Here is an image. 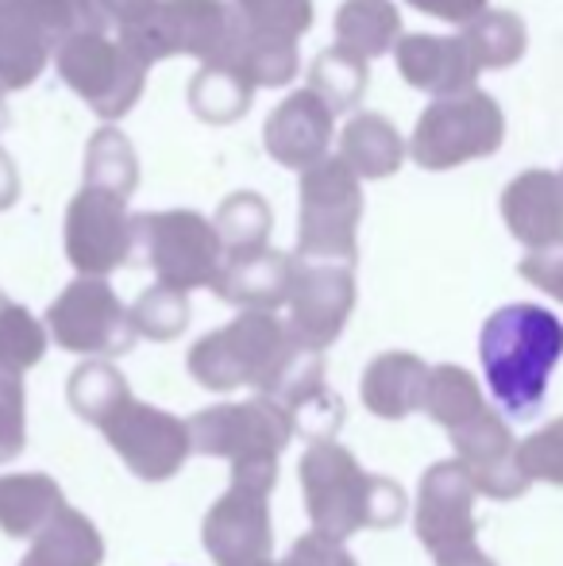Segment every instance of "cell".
Returning <instances> with one entry per match:
<instances>
[{
    "instance_id": "cell-1",
    "label": "cell",
    "mask_w": 563,
    "mask_h": 566,
    "mask_svg": "<svg viewBox=\"0 0 563 566\" xmlns=\"http://www.w3.org/2000/svg\"><path fill=\"white\" fill-rule=\"evenodd\" d=\"M479 355L494 401L510 417H533L563 358V324L541 305H505L482 324Z\"/></svg>"
},
{
    "instance_id": "cell-2",
    "label": "cell",
    "mask_w": 563,
    "mask_h": 566,
    "mask_svg": "<svg viewBox=\"0 0 563 566\" xmlns=\"http://www.w3.org/2000/svg\"><path fill=\"white\" fill-rule=\"evenodd\" d=\"M502 139V113L490 97L482 93H467V97L444 101L432 105L417 127L414 155L425 166H456L463 158L490 155Z\"/></svg>"
},
{
    "instance_id": "cell-3",
    "label": "cell",
    "mask_w": 563,
    "mask_h": 566,
    "mask_svg": "<svg viewBox=\"0 0 563 566\" xmlns=\"http://www.w3.org/2000/svg\"><path fill=\"white\" fill-rule=\"evenodd\" d=\"M475 482L463 462H440L421 482L417 532L432 555H448L475 544Z\"/></svg>"
},
{
    "instance_id": "cell-4",
    "label": "cell",
    "mask_w": 563,
    "mask_h": 566,
    "mask_svg": "<svg viewBox=\"0 0 563 566\" xmlns=\"http://www.w3.org/2000/svg\"><path fill=\"white\" fill-rule=\"evenodd\" d=\"M456 451L463 470L471 474L475 490L498 501H513L529 490V474L521 470L518 443L498 412L482 409L471 424L456 428Z\"/></svg>"
},
{
    "instance_id": "cell-5",
    "label": "cell",
    "mask_w": 563,
    "mask_h": 566,
    "mask_svg": "<svg viewBox=\"0 0 563 566\" xmlns=\"http://www.w3.org/2000/svg\"><path fill=\"white\" fill-rule=\"evenodd\" d=\"M505 224L521 243H529L533 251L552 247L563 239V181L556 174H525L518 178L502 197Z\"/></svg>"
},
{
    "instance_id": "cell-6",
    "label": "cell",
    "mask_w": 563,
    "mask_h": 566,
    "mask_svg": "<svg viewBox=\"0 0 563 566\" xmlns=\"http://www.w3.org/2000/svg\"><path fill=\"white\" fill-rule=\"evenodd\" d=\"M113 297L105 285L77 282L59 305L51 308L54 336L66 343L70 350H124V336H116L121 324H101V313H113Z\"/></svg>"
},
{
    "instance_id": "cell-7",
    "label": "cell",
    "mask_w": 563,
    "mask_h": 566,
    "mask_svg": "<svg viewBox=\"0 0 563 566\" xmlns=\"http://www.w3.org/2000/svg\"><path fill=\"white\" fill-rule=\"evenodd\" d=\"M402 70L417 90L432 93H463L479 74L463 39H406Z\"/></svg>"
},
{
    "instance_id": "cell-8",
    "label": "cell",
    "mask_w": 563,
    "mask_h": 566,
    "mask_svg": "<svg viewBox=\"0 0 563 566\" xmlns=\"http://www.w3.org/2000/svg\"><path fill=\"white\" fill-rule=\"evenodd\" d=\"M428 394V370L409 355H386L371 366L363 381V397L378 417H406L417 405H425Z\"/></svg>"
},
{
    "instance_id": "cell-9",
    "label": "cell",
    "mask_w": 563,
    "mask_h": 566,
    "mask_svg": "<svg viewBox=\"0 0 563 566\" xmlns=\"http://www.w3.org/2000/svg\"><path fill=\"white\" fill-rule=\"evenodd\" d=\"M324 135H329V119L324 108L316 105L313 93H301L267 127V143H271V155H279L282 163H309V158L321 155Z\"/></svg>"
},
{
    "instance_id": "cell-10",
    "label": "cell",
    "mask_w": 563,
    "mask_h": 566,
    "mask_svg": "<svg viewBox=\"0 0 563 566\" xmlns=\"http://www.w3.org/2000/svg\"><path fill=\"white\" fill-rule=\"evenodd\" d=\"M425 409L432 412V420H440L444 428L456 432V428L471 424L487 405H482V394L471 374L459 370V366H440V370L428 374Z\"/></svg>"
},
{
    "instance_id": "cell-11",
    "label": "cell",
    "mask_w": 563,
    "mask_h": 566,
    "mask_svg": "<svg viewBox=\"0 0 563 566\" xmlns=\"http://www.w3.org/2000/svg\"><path fill=\"white\" fill-rule=\"evenodd\" d=\"M85 212H90V247L77 254V266H90V270H105L113 266L116 259H124V220H121V205L105 193H85L82 201Z\"/></svg>"
},
{
    "instance_id": "cell-12",
    "label": "cell",
    "mask_w": 563,
    "mask_h": 566,
    "mask_svg": "<svg viewBox=\"0 0 563 566\" xmlns=\"http://www.w3.org/2000/svg\"><path fill=\"white\" fill-rule=\"evenodd\" d=\"M463 43H467V51H471L475 66H505V62L518 59L521 46H525V31H521L518 15L490 12L467 28Z\"/></svg>"
},
{
    "instance_id": "cell-13",
    "label": "cell",
    "mask_w": 563,
    "mask_h": 566,
    "mask_svg": "<svg viewBox=\"0 0 563 566\" xmlns=\"http://www.w3.org/2000/svg\"><path fill=\"white\" fill-rule=\"evenodd\" d=\"M54 536L46 539L43 547H39L31 559H54L51 566H97L101 559V544L97 536H93V528L82 521V516L66 513L62 516V524L54 521Z\"/></svg>"
},
{
    "instance_id": "cell-14",
    "label": "cell",
    "mask_w": 563,
    "mask_h": 566,
    "mask_svg": "<svg viewBox=\"0 0 563 566\" xmlns=\"http://www.w3.org/2000/svg\"><path fill=\"white\" fill-rule=\"evenodd\" d=\"M518 459H521V470L529 474V482L563 485V417L544 424L541 432H533L529 440H521Z\"/></svg>"
},
{
    "instance_id": "cell-15",
    "label": "cell",
    "mask_w": 563,
    "mask_h": 566,
    "mask_svg": "<svg viewBox=\"0 0 563 566\" xmlns=\"http://www.w3.org/2000/svg\"><path fill=\"white\" fill-rule=\"evenodd\" d=\"M521 274L533 285H541L544 293H552L556 301H563V239L529 254V259L521 262Z\"/></svg>"
},
{
    "instance_id": "cell-16",
    "label": "cell",
    "mask_w": 563,
    "mask_h": 566,
    "mask_svg": "<svg viewBox=\"0 0 563 566\" xmlns=\"http://www.w3.org/2000/svg\"><path fill=\"white\" fill-rule=\"evenodd\" d=\"M290 566H352V559L344 552H336V547H329V539L313 536L305 544H298Z\"/></svg>"
},
{
    "instance_id": "cell-17",
    "label": "cell",
    "mask_w": 563,
    "mask_h": 566,
    "mask_svg": "<svg viewBox=\"0 0 563 566\" xmlns=\"http://www.w3.org/2000/svg\"><path fill=\"white\" fill-rule=\"evenodd\" d=\"M417 8L425 12H436V15H448V20H467L482 8V0H414Z\"/></svg>"
},
{
    "instance_id": "cell-18",
    "label": "cell",
    "mask_w": 563,
    "mask_h": 566,
    "mask_svg": "<svg viewBox=\"0 0 563 566\" xmlns=\"http://www.w3.org/2000/svg\"><path fill=\"white\" fill-rule=\"evenodd\" d=\"M436 563H440V566H494L475 544L459 547V552H448V555H436Z\"/></svg>"
}]
</instances>
